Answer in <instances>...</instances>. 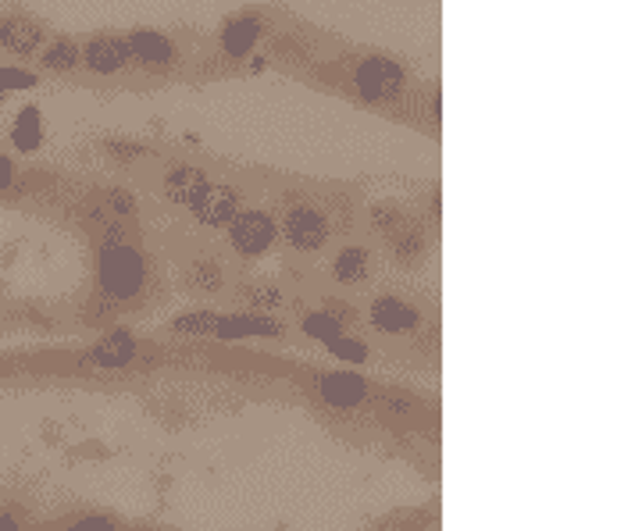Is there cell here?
<instances>
[{"mask_svg":"<svg viewBox=\"0 0 642 531\" xmlns=\"http://www.w3.org/2000/svg\"><path fill=\"white\" fill-rule=\"evenodd\" d=\"M139 354V343L136 335L128 329H114L108 335H100L83 354V368H94V371H122L136 360Z\"/></svg>","mask_w":642,"mask_h":531,"instance_id":"5b68a950","label":"cell"},{"mask_svg":"<svg viewBox=\"0 0 642 531\" xmlns=\"http://www.w3.org/2000/svg\"><path fill=\"white\" fill-rule=\"evenodd\" d=\"M4 97H8V94H4V89H0V103H4Z\"/></svg>","mask_w":642,"mask_h":531,"instance_id":"f546056e","label":"cell"},{"mask_svg":"<svg viewBox=\"0 0 642 531\" xmlns=\"http://www.w3.org/2000/svg\"><path fill=\"white\" fill-rule=\"evenodd\" d=\"M257 36H261V25H257L254 18H236V22H229V25H225V33H222V47H225V54H233V58H247L250 50L257 47Z\"/></svg>","mask_w":642,"mask_h":531,"instance_id":"e0dca14e","label":"cell"},{"mask_svg":"<svg viewBox=\"0 0 642 531\" xmlns=\"http://www.w3.org/2000/svg\"><path fill=\"white\" fill-rule=\"evenodd\" d=\"M300 332L311 343L325 346L332 339H339V335H346V325H343V318L336 314V310H311V314L300 318Z\"/></svg>","mask_w":642,"mask_h":531,"instance_id":"2e32d148","label":"cell"},{"mask_svg":"<svg viewBox=\"0 0 642 531\" xmlns=\"http://www.w3.org/2000/svg\"><path fill=\"white\" fill-rule=\"evenodd\" d=\"M354 86L357 94L371 103H385V100H396L404 94V69L390 58H368L357 64L354 72Z\"/></svg>","mask_w":642,"mask_h":531,"instance_id":"277c9868","label":"cell"},{"mask_svg":"<svg viewBox=\"0 0 642 531\" xmlns=\"http://www.w3.org/2000/svg\"><path fill=\"white\" fill-rule=\"evenodd\" d=\"M83 58L89 64V72H97V75H114V72H122L125 64H128V44L119 40V36H97V40H89L83 47Z\"/></svg>","mask_w":642,"mask_h":531,"instance_id":"8fae6325","label":"cell"},{"mask_svg":"<svg viewBox=\"0 0 642 531\" xmlns=\"http://www.w3.org/2000/svg\"><path fill=\"white\" fill-rule=\"evenodd\" d=\"M0 47H4L8 54L33 58L36 50L44 47V29L25 15H8V18H0Z\"/></svg>","mask_w":642,"mask_h":531,"instance_id":"30bf717a","label":"cell"},{"mask_svg":"<svg viewBox=\"0 0 642 531\" xmlns=\"http://www.w3.org/2000/svg\"><path fill=\"white\" fill-rule=\"evenodd\" d=\"M0 531H25V524L18 521L15 514H8V510H0Z\"/></svg>","mask_w":642,"mask_h":531,"instance_id":"f1b7e54d","label":"cell"},{"mask_svg":"<svg viewBox=\"0 0 642 531\" xmlns=\"http://www.w3.org/2000/svg\"><path fill=\"white\" fill-rule=\"evenodd\" d=\"M18 186V168L8 153H0V193H11Z\"/></svg>","mask_w":642,"mask_h":531,"instance_id":"484cf974","label":"cell"},{"mask_svg":"<svg viewBox=\"0 0 642 531\" xmlns=\"http://www.w3.org/2000/svg\"><path fill=\"white\" fill-rule=\"evenodd\" d=\"M400 218H404L400 207H396V203H382V207H375V211H371V225L382 229V232H390V229L400 225Z\"/></svg>","mask_w":642,"mask_h":531,"instance_id":"d4e9b609","label":"cell"},{"mask_svg":"<svg viewBox=\"0 0 642 531\" xmlns=\"http://www.w3.org/2000/svg\"><path fill=\"white\" fill-rule=\"evenodd\" d=\"M11 147L18 153H36L44 147V111L36 103H25L11 122Z\"/></svg>","mask_w":642,"mask_h":531,"instance_id":"7c38bea8","label":"cell"},{"mask_svg":"<svg viewBox=\"0 0 642 531\" xmlns=\"http://www.w3.org/2000/svg\"><path fill=\"white\" fill-rule=\"evenodd\" d=\"M208 189V175L197 172V168H172L169 175H164V197L178 207H193L197 203L200 193Z\"/></svg>","mask_w":642,"mask_h":531,"instance_id":"4fadbf2b","label":"cell"},{"mask_svg":"<svg viewBox=\"0 0 642 531\" xmlns=\"http://www.w3.org/2000/svg\"><path fill=\"white\" fill-rule=\"evenodd\" d=\"M225 229H229V239L236 246V254L243 257H264L279 236L275 218L268 211H236V218Z\"/></svg>","mask_w":642,"mask_h":531,"instance_id":"3957f363","label":"cell"},{"mask_svg":"<svg viewBox=\"0 0 642 531\" xmlns=\"http://www.w3.org/2000/svg\"><path fill=\"white\" fill-rule=\"evenodd\" d=\"M79 64V44L72 40H54L44 47V69L50 72H72Z\"/></svg>","mask_w":642,"mask_h":531,"instance_id":"44dd1931","label":"cell"},{"mask_svg":"<svg viewBox=\"0 0 642 531\" xmlns=\"http://www.w3.org/2000/svg\"><path fill=\"white\" fill-rule=\"evenodd\" d=\"M189 211H193V218H197L200 225H208V229H225V225L236 218V211H239V189L208 183V189L200 193L197 203H193Z\"/></svg>","mask_w":642,"mask_h":531,"instance_id":"9c48e42d","label":"cell"},{"mask_svg":"<svg viewBox=\"0 0 642 531\" xmlns=\"http://www.w3.org/2000/svg\"><path fill=\"white\" fill-rule=\"evenodd\" d=\"M58 531H122V524L111 521V517H104V514H83V517H75V521H69Z\"/></svg>","mask_w":642,"mask_h":531,"instance_id":"cb8c5ba5","label":"cell"},{"mask_svg":"<svg viewBox=\"0 0 642 531\" xmlns=\"http://www.w3.org/2000/svg\"><path fill=\"white\" fill-rule=\"evenodd\" d=\"M218 329V314L214 310H189V314H178L172 321V332L183 335V339H208Z\"/></svg>","mask_w":642,"mask_h":531,"instance_id":"d6986e66","label":"cell"},{"mask_svg":"<svg viewBox=\"0 0 642 531\" xmlns=\"http://www.w3.org/2000/svg\"><path fill=\"white\" fill-rule=\"evenodd\" d=\"M368 318L382 335H393V339H404V335H415L421 329V310L400 296H375L368 304Z\"/></svg>","mask_w":642,"mask_h":531,"instance_id":"8992f818","label":"cell"},{"mask_svg":"<svg viewBox=\"0 0 642 531\" xmlns=\"http://www.w3.org/2000/svg\"><path fill=\"white\" fill-rule=\"evenodd\" d=\"M332 279L339 286H361V282L371 279V254L365 246H346V250H339L336 261H332Z\"/></svg>","mask_w":642,"mask_h":531,"instance_id":"5bb4252c","label":"cell"},{"mask_svg":"<svg viewBox=\"0 0 642 531\" xmlns=\"http://www.w3.org/2000/svg\"><path fill=\"white\" fill-rule=\"evenodd\" d=\"M128 54L139 58L144 64H169L172 61V40L161 33H150V29H136L128 36Z\"/></svg>","mask_w":642,"mask_h":531,"instance_id":"9a60e30c","label":"cell"},{"mask_svg":"<svg viewBox=\"0 0 642 531\" xmlns=\"http://www.w3.org/2000/svg\"><path fill=\"white\" fill-rule=\"evenodd\" d=\"M421 250H425V246H421L418 236H400V239H396V254H400V257H421Z\"/></svg>","mask_w":642,"mask_h":531,"instance_id":"83f0119b","label":"cell"},{"mask_svg":"<svg viewBox=\"0 0 642 531\" xmlns=\"http://www.w3.org/2000/svg\"><path fill=\"white\" fill-rule=\"evenodd\" d=\"M97 282H100V296L108 304H128L136 300L147 286V264L139 257L136 246H128L122 239L119 229L108 232V239L100 243V261H97Z\"/></svg>","mask_w":642,"mask_h":531,"instance_id":"6da1fadb","label":"cell"},{"mask_svg":"<svg viewBox=\"0 0 642 531\" xmlns=\"http://www.w3.org/2000/svg\"><path fill=\"white\" fill-rule=\"evenodd\" d=\"M286 335V325L272 314H218V329L214 339L218 343H239V339H279Z\"/></svg>","mask_w":642,"mask_h":531,"instance_id":"52a82bcc","label":"cell"},{"mask_svg":"<svg viewBox=\"0 0 642 531\" xmlns=\"http://www.w3.org/2000/svg\"><path fill=\"white\" fill-rule=\"evenodd\" d=\"M111 211H114V214H122V218L133 214V211H136L133 193H128V189H111Z\"/></svg>","mask_w":642,"mask_h":531,"instance_id":"4316f807","label":"cell"},{"mask_svg":"<svg viewBox=\"0 0 642 531\" xmlns=\"http://www.w3.org/2000/svg\"><path fill=\"white\" fill-rule=\"evenodd\" d=\"M40 86V75L29 69H18V64H0V89L4 94H18V89H33Z\"/></svg>","mask_w":642,"mask_h":531,"instance_id":"603a6c76","label":"cell"},{"mask_svg":"<svg viewBox=\"0 0 642 531\" xmlns=\"http://www.w3.org/2000/svg\"><path fill=\"white\" fill-rule=\"evenodd\" d=\"M282 236L300 254H314L329 243L332 225L325 211H318L311 203H293L286 214H282Z\"/></svg>","mask_w":642,"mask_h":531,"instance_id":"7a4b0ae2","label":"cell"},{"mask_svg":"<svg viewBox=\"0 0 642 531\" xmlns=\"http://www.w3.org/2000/svg\"><path fill=\"white\" fill-rule=\"evenodd\" d=\"M325 349L336 360H346V365H368L371 360V346L365 343V339H357V335H339V339H332V343H325Z\"/></svg>","mask_w":642,"mask_h":531,"instance_id":"ffe728a7","label":"cell"},{"mask_svg":"<svg viewBox=\"0 0 642 531\" xmlns=\"http://www.w3.org/2000/svg\"><path fill=\"white\" fill-rule=\"evenodd\" d=\"M243 304H247L254 314H268V310H279L286 307V293L279 286H250L243 293Z\"/></svg>","mask_w":642,"mask_h":531,"instance_id":"7402d4cb","label":"cell"},{"mask_svg":"<svg viewBox=\"0 0 642 531\" xmlns=\"http://www.w3.org/2000/svg\"><path fill=\"white\" fill-rule=\"evenodd\" d=\"M314 388H318V396L336 410H357L368 399V382L361 379V374H350V371L318 374Z\"/></svg>","mask_w":642,"mask_h":531,"instance_id":"ba28073f","label":"cell"},{"mask_svg":"<svg viewBox=\"0 0 642 531\" xmlns=\"http://www.w3.org/2000/svg\"><path fill=\"white\" fill-rule=\"evenodd\" d=\"M186 286L197 296H214L225 286V271L218 261H193L186 271Z\"/></svg>","mask_w":642,"mask_h":531,"instance_id":"ac0fdd59","label":"cell"}]
</instances>
